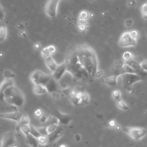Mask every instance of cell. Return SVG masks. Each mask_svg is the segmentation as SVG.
I'll list each match as a JSON object with an SVG mask.
<instances>
[{"instance_id": "6da1fadb", "label": "cell", "mask_w": 147, "mask_h": 147, "mask_svg": "<svg viewBox=\"0 0 147 147\" xmlns=\"http://www.w3.org/2000/svg\"><path fill=\"white\" fill-rule=\"evenodd\" d=\"M79 63L90 77H95L98 68L97 56L94 50L87 45L79 46L76 49Z\"/></svg>"}, {"instance_id": "7a4b0ae2", "label": "cell", "mask_w": 147, "mask_h": 147, "mask_svg": "<svg viewBox=\"0 0 147 147\" xmlns=\"http://www.w3.org/2000/svg\"><path fill=\"white\" fill-rule=\"evenodd\" d=\"M4 99L11 106L20 107L25 103V97L22 91L15 85L8 88L4 92Z\"/></svg>"}, {"instance_id": "3957f363", "label": "cell", "mask_w": 147, "mask_h": 147, "mask_svg": "<svg viewBox=\"0 0 147 147\" xmlns=\"http://www.w3.org/2000/svg\"><path fill=\"white\" fill-rule=\"evenodd\" d=\"M51 77L39 70L32 72L30 75V80L34 85H42L46 86Z\"/></svg>"}, {"instance_id": "277c9868", "label": "cell", "mask_w": 147, "mask_h": 147, "mask_svg": "<svg viewBox=\"0 0 147 147\" xmlns=\"http://www.w3.org/2000/svg\"><path fill=\"white\" fill-rule=\"evenodd\" d=\"M123 130L135 140H141L147 133L145 129L140 127H125Z\"/></svg>"}, {"instance_id": "5b68a950", "label": "cell", "mask_w": 147, "mask_h": 147, "mask_svg": "<svg viewBox=\"0 0 147 147\" xmlns=\"http://www.w3.org/2000/svg\"><path fill=\"white\" fill-rule=\"evenodd\" d=\"M60 1V0H48L47 1L44 7V12L48 17L54 19L57 16Z\"/></svg>"}, {"instance_id": "8992f818", "label": "cell", "mask_w": 147, "mask_h": 147, "mask_svg": "<svg viewBox=\"0 0 147 147\" xmlns=\"http://www.w3.org/2000/svg\"><path fill=\"white\" fill-rule=\"evenodd\" d=\"M122 82L126 87H129L134 84L142 81V78L138 74H121L120 76Z\"/></svg>"}, {"instance_id": "52a82bcc", "label": "cell", "mask_w": 147, "mask_h": 147, "mask_svg": "<svg viewBox=\"0 0 147 147\" xmlns=\"http://www.w3.org/2000/svg\"><path fill=\"white\" fill-rule=\"evenodd\" d=\"M136 44L137 40L132 38L129 32H124L121 34L119 40L120 46L123 48H128L134 47L136 46Z\"/></svg>"}, {"instance_id": "ba28073f", "label": "cell", "mask_w": 147, "mask_h": 147, "mask_svg": "<svg viewBox=\"0 0 147 147\" xmlns=\"http://www.w3.org/2000/svg\"><path fill=\"white\" fill-rule=\"evenodd\" d=\"M16 145V140L13 133L8 132L4 135L1 147H12Z\"/></svg>"}, {"instance_id": "9c48e42d", "label": "cell", "mask_w": 147, "mask_h": 147, "mask_svg": "<svg viewBox=\"0 0 147 147\" xmlns=\"http://www.w3.org/2000/svg\"><path fill=\"white\" fill-rule=\"evenodd\" d=\"M66 71H67V66L65 62L58 66L56 70L52 73V78L56 81H58L61 79Z\"/></svg>"}, {"instance_id": "30bf717a", "label": "cell", "mask_w": 147, "mask_h": 147, "mask_svg": "<svg viewBox=\"0 0 147 147\" xmlns=\"http://www.w3.org/2000/svg\"><path fill=\"white\" fill-rule=\"evenodd\" d=\"M23 115V113L20 111H15L13 112L5 113H0V119L10 120L12 121H16L19 123Z\"/></svg>"}, {"instance_id": "8fae6325", "label": "cell", "mask_w": 147, "mask_h": 147, "mask_svg": "<svg viewBox=\"0 0 147 147\" xmlns=\"http://www.w3.org/2000/svg\"><path fill=\"white\" fill-rule=\"evenodd\" d=\"M15 85L14 81L11 79H4L0 83V101L4 99V92L9 87Z\"/></svg>"}, {"instance_id": "7c38bea8", "label": "cell", "mask_w": 147, "mask_h": 147, "mask_svg": "<svg viewBox=\"0 0 147 147\" xmlns=\"http://www.w3.org/2000/svg\"><path fill=\"white\" fill-rule=\"evenodd\" d=\"M55 117L58 119L59 124L64 125H69L72 120V118L70 115L63 114L61 113L60 111H59V110H56L55 113Z\"/></svg>"}, {"instance_id": "4fadbf2b", "label": "cell", "mask_w": 147, "mask_h": 147, "mask_svg": "<svg viewBox=\"0 0 147 147\" xmlns=\"http://www.w3.org/2000/svg\"><path fill=\"white\" fill-rule=\"evenodd\" d=\"M64 130L63 128L59 126L55 131H54L53 133H52L51 134L48 136V142L51 143L56 141L64 134Z\"/></svg>"}, {"instance_id": "5bb4252c", "label": "cell", "mask_w": 147, "mask_h": 147, "mask_svg": "<svg viewBox=\"0 0 147 147\" xmlns=\"http://www.w3.org/2000/svg\"><path fill=\"white\" fill-rule=\"evenodd\" d=\"M120 75H114L106 77L104 79V82L106 85L110 87H115L118 84V80Z\"/></svg>"}, {"instance_id": "9a60e30c", "label": "cell", "mask_w": 147, "mask_h": 147, "mask_svg": "<svg viewBox=\"0 0 147 147\" xmlns=\"http://www.w3.org/2000/svg\"><path fill=\"white\" fill-rule=\"evenodd\" d=\"M48 93H54L58 91V86L57 83V81L54 79L53 78H51V79L48 81V82L45 86Z\"/></svg>"}, {"instance_id": "2e32d148", "label": "cell", "mask_w": 147, "mask_h": 147, "mask_svg": "<svg viewBox=\"0 0 147 147\" xmlns=\"http://www.w3.org/2000/svg\"><path fill=\"white\" fill-rule=\"evenodd\" d=\"M45 64L47 68L53 73L58 67V64L52 58L51 56H48L46 59H45Z\"/></svg>"}, {"instance_id": "e0dca14e", "label": "cell", "mask_w": 147, "mask_h": 147, "mask_svg": "<svg viewBox=\"0 0 147 147\" xmlns=\"http://www.w3.org/2000/svg\"><path fill=\"white\" fill-rule=\"evenodd\" d=\"M26 137V140L27 143L31 147H38L39 145V142L38 138L33 136L31 133H29Z\"/></svg>"}, {"instance_id": "ac0fdd59", "label": "cell", "mask_w": 147, "mask_h": 147, "mask_svg": "<svg viewBox=\"0 0 147 147\" xmlns=\"http://www.w3.org/2000/svg\"><path fill=\"white\" fill-rule=\"evenodd\" d=\"M33 91L37 95H43L48 93L46 86L42 85H34L33 87Z\"/></svg>"}, {"instance_id": "d6986e66", "label": "cell", "mask_w": 147, "mask_h": 147, "mask_svg": "<svg viewBox=\"0 0 147 147\" xmlns=\"http://www.w3.org/2000/svg\"><path fill=\"white\" fill-rule=\"evenodd\" d=\"M121 73L122 74H134L137 73V71L129 64L124 63L121 66Z\"/></svg>"}, {"instance_id": "ffe728a7", "label": "cell", "mask_w": 147, "mask_h": 147, "mask_svg": "<svg viewBox=\"0 0 147 147\" xmlns=\"http://www.w3.org/2000/svg\"><path fill=\"white\" fill-rule=\"evenodd\" d=\"M89 100H90L89 95H88V94L84 92V93H82V95L81 98L77 101L75 104L78 106L85 105H86L89 102Z\"/></svg>"}, {"instance_id": "44dd1931", "label": "cell", "mask_w": 147, "mask_h": 147, "mask_svg": "<svg viewBox=\"0 0 147 147\" xmlns=\"http://www.w3.org/2000/svg\"><path fill=\"white\" fill-rule=\"evenodd\" d=\"M7 36V29L5 25H0V43H3Z\"/></svg>"}, {"instance_id": "7402d4cb", "label": "cell", "mask_w": 147, "mask_h": 147, "mask_svg": "<svg viewBox=\"0 0 147 147\" xmlns=\"http://www.w3.org/2000/svg\"><path fill=\"white\" fill-rule=\"evenodd\" d=\"M122 59L125 63L130 62L133 60V55L132 52L129 51H126L122 54Z\"/></svg>"}, {"instance_id": "603a6c76", "label": "cell", "mask_w": 147, "mask_h": 147, "mask_svg": "<svg viewBox=\"0 0 147 147\" xmlns=\"http://www.w3.org/2000/svg\"><path fill=\"white\" fill-rule=\"evenodd\" d=\"M3 75L5 77V79H13L16 77L15 73L13 71H12L11 70H5L3 72Z\"/></svg>"}, {"instance_id": "cb8c5ba5", "label": "cell", "mask_w": 147, "mask_h": 147, "mask_svg": "<svg viewBox=\"0 0 147 147\" xmlns=\"http://www.w3.org/2000/svg\"><path fill=\"white\" fill-rule=\"evenodd\" d=\"M117 105L120 109H121L123 110H128L129 109V106L121 99L117 101Z\"/></svg>"}, {"instance_id": "d4e9b609", "label": "cell", "mask_w": 147, "mask_h": 147, "mask_svg": "<svg viewBox=\"0 0 147 147\" xmlns=\"http://www.w3.org/2000/svg\"><path fill=\"white\" fill-rule=\"evenodd\" d=\"M58 126V124H51L48 126H46L48 136L53 133L54 131H55Z\"/></svg>"}, {"instance_id": "484cf974", "label": "cell", "mask_w": 147, "mask_h": 147, "mask_svg": "<svg viewBox=\"0 0 147 147\" xmlns=\"http://www.w3.org/2000/svg\"><path fill=\"white\" fill-rule=\"evenodd\" d=\"M20 126L24 125H29V120L28 116L26 114H23L21 117L20 122H19Z\"/></svg>"}, {"instance_id": "4316f807", "label": "cell", "mask_w": 147, "mask_h": 147, "mask_svg": "<svg viewBox=\"0 0 147 147\" xmlns=\"http://www.w3.org/2000/svg\"><path fill=\"white\" fill-rule=\"evenodd\" d=\"M20 128L21 131L24 133V134L26 136L29 133H30V125H24L20 126Z\"/></svg>"}, {"instance_id": "83f0119b", "label": "cell", "mask_w": 147, "mask_h": 147, "mask_svg": "<svg viewBox=\"0 0 147 147\" xmlns=\"http://www.w3.org/2000/svg\"><path fill=\"white\" fill-rule=\"evenodd\" d=\"M38 140L39 144L46 145L48 143V136L40 135L39 137L37 138Z\"/></svg>"}, {"instance_id": "f1b7e54d", "label": "cell", "mask_w": 147, "mask_h": 147, "mask_svg": "<svg viewBox=\"0 0 147 147\" xmlns=\"http://www.w3.org/2000/svg\"><path fill=\"white\" fill-rule=\"evenodd\" d=\"M141 11L142 18L144 20H147V3H145L142 5L141 8Z\"/></svg>"}, {"instance_id": "f546056e", "label": "cell", "mask_w": 147, "mask_h": 147, "mask_svg": "<svg viewBox=\"0 0 147 147\" xmlns=\"http://www.w3.org/2000/svg\"><path fill=\"white\" fill-rule=\"evenodd\" d=\"M112 96L113 98L117 101L121 99V92L118 89H115L112 91Z\"/></svg>"}, {"instance_id": "4dcf8cb0", "label": "cell", "mask_w": 147, "mask_h": 147, "mask_svg": "<svg viewBox=\"0 0 147 147\" xmlns=\"http://www.w3.org/2000/svg\"><path fill=\"white\" fill-rule=\"evenodd\" d=\"M30 133L33 136H34L35 137L38 138L39 137L40 135V133L39 132V131L38 130V129H37L36 128H34L33 126L32 125H30Z\"/></svg>"}, {"instance_id": "1f68e13d", "label": "cell", "mask_w": 147, "mask_h": 147, "mask_svg": "<svg viewBox=\"0 0 147 147\" xmlns=\"http://www.w3.org/2000/svg\"><path fill=\"white\" fill-rule=\"evenodd\" d=\"M41 55L44 59H46L47 58H48V56H51V55L48 50V47H45L42 49V50L41 51Z\"/></svg>"}, {"instance_id": "d6a6232c", "label": "cell", "mask_w": 147, "mask_h": 147, "mask_svg": "<svg viewBox=\"0 0 147 147\" xmlns=\"http://www.w3.org/2000/svg\"><path fill=\"white\" fill-rule=\"evenodd\" d=\"M140 68L145 72H147V59H144L139 63Z\"/></svg>"}, {"instance_id": "836d02e7", "label": "cell", "mask_w": 147, "mask_h": 147, "mask_svg": "<svg viewBox=\"0 0 147 147\" xmlns=\"http://www.w3.org/2000/svg\"><path fill=\"white\" fill-rule=\"evenodd\" d=\"M89 16H90V14L87 11H83L80 13L79 19L84 20H86L89 19Z\"/></svg>"}, {"instance_id": "e575fe53", "label": "cell", "mask_w": 147, "mask_h": 147, "mask_svg": "<svg viewBox=\"0 0 147 147\" xmlns=\"http://www.w3.org/2000/svg\"><path fill=\"white\" fill-rule=\"evenodd\" d=\"M129 33L133 39L137 40V39L138 38L139 32L137 30H135V29L129 31Z\"/></svg>"}, {"instance_id": "d590c367", "label": "cell", "mask_w": 147, "mask_h": 147, "mask_svg": "<svg viewBox=\"0 0 147 147\" xmlns=\"http://www.w3.org/2000/svg\"><path fill=\"white\" fill-rule=\"evenodd\" d=\"M40 134L43 136H48V133L47 132V127H42V128H36Z\"/></svg>"}, {"instance_id": "8d00e7d4", "label": "cell", "mask_w": 147, "mask_h": 147, "mask_svg": "<svg viewBox=\"0 0 147 147\" xmlns=\"http://www.w3.org/2000/svg\"><path fill=\"white\" fill-rule=\"evenodd\" d=\"M43 110H42V109H36V110H35V112H34V115H35V116H36L37 117L40 118V117H41L43 116Z\"/></svg>"}, {"instance_id": "74e56055", "label": "cell", "mask_w": 147, "mask_h": 147, "mask_svg": "<svg viewBox=\"0 0 147 147\" xmlns=\"http://www.w3.org/2000/svg\"><path fill=\"white\" fill-rule=\"evenodd\" d=\"M133 23H134V21L132 19H126L125 21L124 24H125V26H126V27H130L133 24Z\"/></svg>"}, {"instance_id": "f35d334b", "label": "cell", "mask_w": 147, "mask_h": 147, "mask_svg": "<svg viewBox=\"0 0 147 147\" xmlns=\"http://www.w3.org/2000/svg\"><path fill=\"white\" fill-rule=\"evenodd\" d=\"M48 48V50L51 54V55L52 54H54L56 52V47L54 46H52V45H51V46H49L48 47H47Z\"/></svg>"}, {"instance_id": "ab89813d", "label": "cell", "mask_w": 147, "mask_h": 147, "mask_svg": "<svg viewBox=\"0 0 147 147\" xmlns=\"http://www.w3.org/2000/svg\"><path fill=\"white\" fill-rule=\"evenodd\" d=\"M137 2L136 0H129L127 3V5L129 7H134L136 6Z\"/></svg>"}, {"instance_id": "60d3db41", "label": "cell", "mask_w": 147, "mask_h": 147, "mask_svg": "<svg viewBox=\"0 0 147 147\" xmlns=\"http://www.w3.org/2000/svg\"><path fill=\"white\" fill-rule=\"evenodd\" d=\"M5 17V14H4V12L3 11V9L1 7V6L0 5V21L4 19Z\"/></svg>"}, {"instance_id": "b9f144b4", "label": "cell", "mask_w": 147, "mask_h": 147, "mask_svg": "<svg viewBox=\"0 0 147 147\" xmlns=\"http://www.w3.org/2000/svg\"><path fill=\"white\" fill-rule=\"evenodd\" d=\"M48 118H47L44 115H43L41 117H40V121L42 123H45L47 121H48Z\"/></svg>"}, {"instance_id": "7bdbcfd3", "label": "cell", "mask_w": 147, "mask_h": 147, "mask_svg": "<svg viewBox=\"0 0 147 147\" xmlns=\"http://www.w3.org/2000/svg\"><path fill=\"white\" fill-rule=\"evenodd\" d=\"M103 74V71H98L96 75H95V77L96 78H99L101 77L102 75Z\"/></svg>"}, {"instance_id": "ee69618b", "label": "cell", "mask_w": 147, "mask_h": 147, "mask_svg": "<svg viewBox=\"0 0 147 147\" xmlns=\"http://www.w3.org/2000/svg\"><path fill=\"white\" fill-rule=\"evenodd\" d=\"M109 125H110V126H111V127H112V128H113V127H115V126H116V122H115V121H114V120H112V121H110V122H109Z\"/></svg>"}, {"instance_id": "f6af8a7d", "label": "cell", "mask_w": 147, "mask_h": 147, "mask_svg": "<svg viewBox=\"0 0 147 147\" xmlns=\"http://www.w3.org/2000/svg\"><path fill=\"white\" fill-rule=\"evenodd\" d=\"M75 140L77 141H79L81 140V136L79 134H77L75 135Z\"/></svg>"}, {"instance_id": "bcb514c9", "label": "cell", "mask_w": 147, "mask_h": 147, "mask_svg": "<svg viewBox=\"0 0 147 147\" xmlns=\"http://www.w3.org/2000/svg\"><path fill=\"white\" fill-rule=\"evenodd\" d=\"M38 147H51V146H49V145H47V144H46V145H41V144H39V145Z\"/></svg>"}, {"instance_id": "7dc6e473", "label": "cell", "mask_w": 147, "mask_h": 147, "mask_svg": "<svg viewBox=\"0 0 147 147\" xmlns=\"http://www.w3.org/2000/svg\"><path fill=\"white\" fill-rule=\"evenodd\" d=\"M59 147H67V145L66 144H61L59 146Z\"/></svg>"}, {"instance_id": "c3c4849f", "label": "cell", "mask_w": 147, "mask_h": 147, "mask_svg": "<svg viewBox=\"0 0 147 147\" xmlns=\"http://www.w3.org/2000/svg\"><path fill=\"white\" fill-rule=\"evenodd\" d=\"M2 140H3V138L1 136H0V142L2 141Z\"/></svg>"}, {"instance_id": "681fc988", "label": "cell", "mask_w": 147, "mask_h": 147, "mask_svg": "<svg viewBox=\"0 0 147 147\" xmlns=\"http://www.w3.org/2000/svg\"><path fill=\"white\" fill-rule=\"evenodd\" d=\"M12 147H19V146H17V145H15V146H12Z\"/></svg>"}, {"instance_id": "f907efd6", "label": "cell", "mask_w": 147, "mask_h": 147, "mask_svg": "<svg viewBox=\"0 0 147 147\" xmlns=\"http://www.w3.org/2000/svg\"><path fill=\"white\" fill-rule=\"evenodd\" d=\"M146 34H147V30H146Z\"/></svg>"}]
</instances>
